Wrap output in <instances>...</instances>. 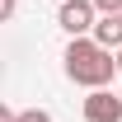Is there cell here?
<instances>
[{
    "label": "cell",
    "mask_w": 122,
    "mask_h": 122,
    "mask_svg": "<svg viewBox=\"0 0 122 122\" xmlns=\"http://www.w3.org/2000/svg\"><path fill=\"white\" fill-rule=\"evenodd\" d=\"M19 122H52V113H42V108H28V113H19Z\"/></svg>",
    "instance_id": "cell-5"
},
{
    "label": "cell",
    "mask_w": 122,
    "mask_h": 122,
    "mask_svg": "<svg viewBox=\"0 0 122 122\" xmlns=\"http://www.w3.org/2000/svg\"><path fill=\"white\" fill-rule=\"evenodd\" d=\"M14 10H19V0H0V14L5 19H14Z\"/></svg>",
    "instance_id": "cell-7"
},
{
    "label": "cell",
    "mask_w": 122,
    "mask_h": 122,
    "mask_svg": "<svg viewBox=\"0 0 122 122\" xmlns=\"http://www.w3.org/2000/svg\"><path fill=\"white\" fill-rule=\"evenodd\" d=\"M117 71H122V47H117Z\"/></svg>",
    "instance_id": "cell-9"
},
{
    "label": "cell",
    "mask_w": 122,
    "mask_h": 122,
    "mask_svg": "<svg viewBox=\"0 0 122 122\" xmlns=\"http://www.w3.org/2000/svg\"><path fill=\"white\" fill-rule=\"evenodd\" d=\"M85 122H122V94L89 89V99H85Z\"/></svg>",
    "instance_id": "cell-3"
},
{
    "label": "cell",
    "mask_w": 122,
    "mask_h": 122,
    "mask_svg": "<svg viewBox=\"0 0 122 122\" xmlns=\"http://www.w3.org/2000/svg\"><path fill=\"white\" fill-rule=\"evenodd\" d=\"M0 122H19V113H10V108H5V113H0Z\"/></svg>",
    "instance_id": "cell-8"
},
{
    "label": "cell",
    "mask_w": 122,
    "mask_h": 122,
    "mask_svg": "<svg viewBox=\"0 0 122 122\" xmlns=\"http://www.w3.org/2000/svg\"><path fill=\"white\" fill-rule=\"evenodd\" d=\"M94 14H99V5H94V0H61L56 24L71 33V38H85V33H94V24H99Z\"/></svg>",
    "instance_id": "cell-2"
},
{
    "label": "cell",
    "mask_w": 122,
    "mask_h": 122,
    "mask_svg": "<svg viewBox=\"0 0 122 122\" xmlns=\"http://www.w3.org/2000/svg\"><path fill=\"white\" fill-rule=\"evenodd\" d=\"M99 5V14H122V0H94Z\"/></svg>",
    "instance_id": "cell-6"
},
{
    "label": "cell",
    "mask_w": 122,
    "mask_h": 122,
    "mask_svg": "<svg viewBox=\"0 0 122 122\" xmlns=\"http://www.w3.org/2000/svg\"><path fill=\"white\" fill-rule=\"evenodd\" d=\"M113 71H117V52H113V47H103L94 33L71 38V47H66V75L75 80V85L103 89L108 80H113Z\"/></svg>",
    "instance_id": "cell-1"
},
{
    "label": "cell",
    "mask_w": 122,
    "mask_h": 122,
    "mask_svg": "<svg viewBox=\"0 0 122 122\" xmlns=\"http://www.w3.org/2000/svg\"><path fill=\"white\" fill-rule=\"evenodd\" d=\"M94 38H99L103 47L117 52V47H122V14H103L99 24H94Z\"/></svg>",
    "instance_id": "cell-4"
}]
</instances>
